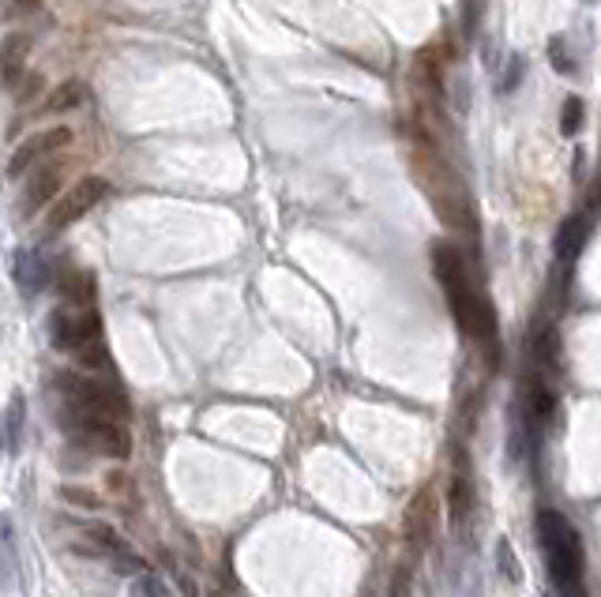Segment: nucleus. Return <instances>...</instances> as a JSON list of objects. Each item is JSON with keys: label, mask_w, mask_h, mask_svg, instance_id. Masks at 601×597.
I'll use <instances>...</instances> for the list:
<instances>
[{"label": "nucleus", "mask_w": 601, "mask_h": 597, "mask_svg": "<svg viewBox=\"0 0 601 597\" xmlns=\"http://www.w3.org/2000/svg\"><path fill=\"white\" fill-rule=\"evenodd\" d=\"M538 545L545 552V567H549V582L556 594L575 597L583 594V549H579V534L568 526L560 511H541L538 515Z\"/></svg>", "instance_id": "obj_1"}, {"label": "nucleus", "mask_w": 601, "mask_h": 597, "mask_svg": "<svg viewBox=\"0 0 601 597\" xmlns=\"http://www.w3.org/2000/svg\"><path fill=\"white\" fill-rule=\"evenodd\" d=\"M496 556H500V567H504V575H508L511 582H519V560H511V549H508V541H500V549H496Z\"/></svg>", "instance_id": "obj_16"}, {"label": "nucleus", "mask_w": 601, "mask_h": 597, "mask_svg": "<svg viewBox=\"0 0 601 597\" xmlns=\"http://www.w3.org/2000/svg\"><path fill=\"white\" fill-rule=\"evenodd\" d=\"M132 594H155V597H166L170 594V586L158 579V575H151V571H139L136 582H132Z\"/></svg>", "instance_id": "obj_13"}, {"label": "nucleus", "mask_w": 601, "mask_h": 597, "mask_svg": "<svg viewBox=\"0 0 601 597\" xmlns=\"http://www.w3.org/2000/svg\"><path fill=\"white\" fill-rule=\"evenodd\" d=\"M61 188V169L53 166H42L38 173H34L31 181L23 184V199H19V211H23V218H31L34 211H42L49 199H53V192Z\"/></svg>", "instance_id": "obj_9"}, {"label": "nucleus", "mask_w": 601, "mask_h": 597, "mask_svg": "<svg viewBox=\"0 0 601 597\" xmlns=\"http://www.w3.org/2000/svg\"><path fill=\"white\" fill-rule=\"evenodd\" d=\"M0 586L19 590L23 586V560H19V534L12 515H0Z\"/></svg>", "instance_id": "obj_8"}, {"label": "nucleus", "mask_w": 601, "mask_h": 597, "mask_svg": "<svg viewBox=\"0 0 601 597\" xmlns=\"http://www.w3.org/2000/svg\"><path fill=\"white\" fill-rule=\"evenodd\" d=\"M579 121H583V106H579L575 98H568V102H564V136L579 132Z\"/></svg>", "instance_id": "obj_15"}, {"label": "nucleus", "mask_w": 601, "mask_h": 597, "mask_svg": "<svg viewBox=\"0 0 601 597\" xmlns=\"http://www.w3.org/2000/svg\"><path fill=\"white\" fill-rule=\"evenodd\" d=\"M583 4H598V0H583Z\"/></svg>", "instance_id": "obj_19"}, {"label": "nucleus", "mask_w": 601, "mask_h": 597, "mask_svg": "<svg viewBox=\"0 0 601 597\" xmlns=\"http://www.w3.org/2000/svg\"><path fill=\"white\" fill-rule=\"evenodd\" d=\"M432 263H436V278H440L447 301H451L455 323H459L470 338H493L489 308L481 305L478 293L470 290V282H466V267H463V260H459V252L440 245L436 252H432Z\"/></svg>", "instance_id": "obj_2"}, {"label": "nucleus", "mask_w": 601, "mask_h": 597, "mask_svg": "<svg viewBox=\"0 0 601 597\" xmlns=\"http://www.w3.org/2000/svg\"><path fill=\"white\" fill-rule=\"evenodd\" d=\"M4 447L8 444H4V425H0V455H4Z\"/></svg>", "instance_id": "obj_18"}, {"label": "nucleus", "mask_w": 601, "mask_h": 597, "mask_svg": "<svg viewBox=\"0 0 601 597\" xmlns=\"http://www.w3.org/2000/svg\"><path fill=\"white\" fill-rule=\"evenodd\" d=\"M0 425H4V444H8V451H19V447H23V425H27V402H23L19 391L12 395V402H8Z\"/></svg>", "instance_id": "obj_10"}, {"label": "nucleus", "mask_w": 601, "mask_h": 597, "mask_svg": "<svg viewBox=\"0 0 601 597\" xmlns=\"http://www.w3.org/2000/svg\"><path fill=\"white\" fill-rule=\"evenodd\" d=\"M38 8H42V0H0V12H4V16H34V12H38Z\"/></svg>", "instance_id": "obj_14"}, {"label": "nucleus", "mask_w": 601, "mask_h": 597, "mask_svg": "<svg viewBox=\"0 0 601 597\" xmlns=\"http://www.w3.org/2000/svg\"><path fill=\"white\" fill-rule=\"evenodd\" d=\"M68 143H72V128H64V124L46 128V132H38V136H31V139H23L16 151H12V158H8V177H19L23 169L38 166V162L49 158V154H61Z\"/></svg>", "instance_id": "obj_5"}, {"label": "nucleus", "mask_w": 601, "mask_h": 597, "mask_svg": "<svg viewBox=\"0 0 601 597\" xmlns=\"http://www.w3.org/2000/svg\"><path fill=\"white\" fill-rule=\"evenodd\" d=\"M549 49H553L556 72H571V61H568V57H564V42H560V38H556V42H553V46H549Z\"/></svg>", "instance_id": "obj_17"}, {"label": "nucleus", "mask_w": 601, "mask_h": 597, "mask_svg": "<svg viewBox=\"0 0 601 597\" xmlns=\"http://www.w3.org/2000/svg\"><path fill=\"white\" fill-rule=\"evenodd\" d=\"M106 192H109V184L102 181V177H83V181H76L61 199H57V203H53V211H49L42 233H46V237L64 233L72 222H79L83 215H91L94 207L106 199Z\"/></svg>", "instance_id": "obj_4"}, {"label": "nucleus", "mask_w": 601, "mask_h": 597, "mask_svg": "<svg viewBox=\"0 0 601 597\" xmlns=\"http://www.w3.org/2000/svg\"><path fill=\"white\" fill-rule=\"evenodd\" d=\"M406 526H410V537H417V541H425L432 530V496L425 492V496H417V504L410 507V519H406Z\"/></svg>", "instance_id": "obj_12"}, {"label": "nucleus", "mask_w": 601, "mask_h": 597, "mask_svg": "<svg viewBox=\"0 0 601 597\" xmlns=\"http://www.w3.org/2000/svg\"><path fill=\"white\" fill-rule=\"evenodd\" d=\"M27 57H31V38L27 34H8L0 42V87L16 91L27 76Z\"/></svg>", "instance_id": "obj_7"}, {"label": "nucleus", "mask_w": 601, "mask_h": 597, "mask_svg": "<svg viewBox=\"0 0 601 597\" xmlns=\"http://www.w3.org/2000/svg\"><path fill=\"white\" fill-rule=\"evenodd\" d=\"M83 94H87V87H83L79 79H68V83H61L57 91L49 94L46 113H68V109H76L79 102H83Z\"/></svg>", "instance_id": "obj_11"}, {"label": "nucleus", "mask_w": 601, "mask_h": 597, "mask_svg": "<svg viewBox=\"0 0 601 597\" xmlns=\"http://www.w3.org/2000/svg\"><path fill=\"white\" fill-rule=\"evenodd\" d=\"M53 282V267L42 252L34 248H19L16 252V286L23 297H38Z\"/></svg>", "instance_id": "obj_6"}, {"label": "nucleus", "mask_w": 601, "mask_h": 597, "mask_svg": "<svg viewBox=\"0 0 601 597\" xmlns=\"http://www.w3.org/2000/svg\"><path fill=\"white\" fill-rule=\"evenodd\" d=\"M102 338V320L91 305H76V301H64L53 316H49V342L64 353L83 350L87 342Z\"/></svg>", "instance_id": "obj_3"}]
</instances>
